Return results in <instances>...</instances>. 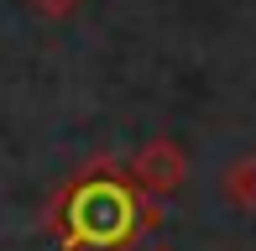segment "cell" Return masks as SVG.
Here are the masks:
<instances>
[{
	"instance_id": "6da1fadb",
	"label": "cell",
	"mask_w": 256,
	"mask_h": 251,
	"mask_svg": "<svg viewBox=\"0 0 256 251\" xmlns=\"http://www.w3.org/2000/svg\"><path fill=\"white\" fill-rule=\"evenodd\" d=\"M157 225H162V204L146 199L115 168L78 173L48 210V230L63 241V251H131Z\"/></svg>"
},
{
	"instance_id": "7a4b0ae2",
	"label": "cell",
	"mask_w": 256,
	"mask_h": 251,
	"mask_svg": "<svg viewBox=\"0 0 256 251\" xmlns=\"http://www.w3.org/2000/svg\"><path fill=\"white\" fill-rule=\"evenodd\" d=\"M183 178H188V152H183L172 136H152V142L131 157V184L142 188L146 199H157V204L168 199V194H178Z\"/></svg>"
},
{
	"instance_id": "3957f363",
	"label": "cell",
	"mask_w": 256,
	"mask_h": 251,
	"mask_svg": "<svg viewBox=\"0 0 256 251\" xmlns=\"http://www.w3.org/2000/svg\"><path fill=\"white\" fill-rule=\"evenodd\" d=\"M225 199L240 214H256V157H236L225 168Z\"/></svg>"
},
{
	"instance_id": "277c9868",
	"label": "cell",
	"mask_w": 256,
	"mask_h": 251,
	"mask_svg": "<svg viewBox=\"0 0 256 251\" xmlns=\"http://www.w3.org/2000/svg\"><path fill=\"white\" fill-rule=\"evenodd\" d=\"M32 6H37L42 16H74V10L84 6V0H32Z\"/></svg>"
},
{
	"instance_id": "5b68a950",
	"label": "cell",
	"mask_w": 256,
	"mask_h": 251,
	"mask_svg": "<svg viewBox=\"0 0 256 251\" xmlns=\"http://www.w3.org/2000/svg\"><path fill=\"white\" fill-rule=\"evenodd\" d=\"M152 251H172V246H152Z\"/></svg>"
}]
</instances>
